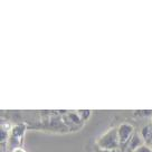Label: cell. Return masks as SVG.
<instances>
[{
  "instance_id": "cell-1",
  "label": "cell",
  "mask_w": 152,
  "mask_h": 152,
  "mask_svg": "<svg viewBox=\"0 0 152 152\" xmlns=\"http://www.w3.org/2000/svg\"><path fill=\"white\" fill-rule=\"evenodd\" d=\"M96 147L104 150H120L121 144L118 134V128L110 129L107 130V132H105L102 137L97 139Z\"/></svg>"
},
{
  "instance_id": "cell-2",
  "label": "cell",
  "mask_w": 152,
  "mask_h": 152,
  "mask_svg": "<svg viewBox=\"0 0 152 152\" xmlns=\"http://www.w3.org/2000/svg\"><path fill=\"white\" fill-rule=\"evenodd\" d=\"M25 132V125L23 124H18L15 125L14 128L11 129V133L8 139V148H9L10 152L14 151L15 149L20 148V143L23 141V137H24Z\"/></svg>"
},
{
  "instance_id": "cell-3",
  "label": "cell",
  "mask_w": 152,
  "mask_h": 152,
  "mask_svg": "<svg viewBox=\"0 0 152 152\" xmlns=\"http://www.w3.org/2000/svg\"><path fill=\"white\" fill-rule=\"evenodd\" d=\"M118 134H119L120 144H121V147H123L124 144L128 142L129 140L131 139V137L134 134V128L131 124L128 123L121 124V125L118 126Z\"/></svg>"
},
{
  "instance_id": "cell-4",
  "label": "cell",
  "mask_w": 152,
  "mask_h": 152,
  "mask_svg": "<svg viewBox=\"0 0 152 152\" xmlns=\"http://www.w3.org/2000/svg\"><path fill=\"white\" fill-rule=\"evenodd\" d=\"M143 144H144V142H143L141 135L139 133L134 132V134L131 137V139L124 144L123 147H121L120 150H121V152H134Z\"/></svg>"
},
{
  "instance_id": "cell-5",
  "label": "cell",
  "mask_w": 152,
  "mask_h": 152,
  "mask_svg": "<svg viewBox=\"0 0 152 152\" xmlns=\"http://www.w3.org/2000/svg\"><path fill=\"white\" fill-rule=\"evenodd\" d=\"M140 135H141L144 144L150 147V144L152 143V123L144 125L140 132Z\"/></svg>"
},
{
  "instance_id": "cell-6",
  "label": "cell",
  "mask_w": 152,
  "mask_h": 152,
  "mask_svg": "<svg viewBox=\"0 0 152 152\" xmlns=\"http://www.w3.org/2000/svg\"><path fill=\"white\" fill-rule=\"evenodd\" d=\"M134 152H152V149L149 145H147V144H143L139 149H137Z\"/></svg>"
},
{
  "instance_id": "cell-7",
  "label": "cell",
  "mask_w": 152,
  "mask_h": 152,
  "mask_svg": "<svg viewBox=\"0 0 152 152\" xmlns=\"http://www.w3.org/2000/svg\"><path fill=\"white\" fill-rule=\"evenodd\" d=\"M7 140V130L4 129V126L1 128V142L4 143V141Z\"/></svg>"
},
{
  "instance_id": "cell-8",
  "label": "cell",
  "mask_w": 152,
  "mask_h": 152,
  "mask_svg": "<svg viewBox=\"0 0 152 152\" xmlns=\"http://www.w3.org/2000/svg\"><path fill=\"white\" fill-rule=\"evenodd\" d=\"M95 152H121V150H104V149H100L99 147H96Z\"/></svg>"
},
{
  "instance_id": "cell-9",
  "label": "cell",
  "mask_w": 152,
  "mask_h": 152,
  "mask_svg": "<svg viewBox=\"0 0 152 152\" xmlns=\"http://www.w3.org/2000/svg\"><path fill=\"white\" fill-rule=\"evenodd\" d=\"M80 114H83V120L86 119V116H88L90 115V111L87 110V111H80Z\"/></svg>"
},
{
  "instance_id": "cell-10",
  "label": "cell",
  "mask_w": 152,
  "mask_h": 152,
  "mask_svg": "<svg viewBox=\"0 0 152 152\" xmlns=\"http://www.w3.org/2000/svg\"><path fill=\"white\" fill-rule=\"evenodd\" d=\"M11 152H26V151H25V149H23V148L20 147V148H17V149H15L14 151H11Z\"/></svg>"
},
{
  "instance_id": "cell-11",
  "label": "cell",
  "mask_w": 152,
  "mask_h": 152,
  "mask_svg": "<svg viewBox=\"0 0 152 152\" xmlns=\"http://www.w3.org/2000/svg\"><path fill=\"white\" fill-rule=\"evenodd\" d=\"M150 148H151V149H152V143H151V144H150Z\"/></svg>"
}]
</instances>
